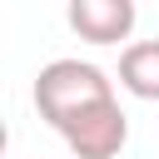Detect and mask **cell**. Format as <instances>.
I'll return each instance as SVG.
<instances>
[{"label":"cell","instance_id":"cell-3","mask_svg":"<svg viewBox=\"0 0 159 159\" xmlns=\"http://www.w3.org/2000/svg\"><path fill=\"white\" fill-rule=\"evenodd\" d=\"M70 30L89 45H119L134 30V0H70Z\"/></svg>","mask_w":159,"mask_h":159},{"label":"cell","instance_id":"cell-4","mask_svg":"<svg viewBox=\"0 0 159 159\" xmlns=\"http://www.w3.org/2000/svg\"><path fill=\"white\" fill-rule=\"evenodd\" d=\"M119 84L134 99H159V40H134L119 55Z\"/></svg>","mask_w":159,"mask_h":159},{"label":"cell","instance_id":"cell-2","mask_svg":"<svg viewBox=\"0 0 159 159\" xmlns=\"http://www.w3.org/2000/svg\"><path fill=\"white\" fill-rule=\"evenodd\" d=\"M60 134L75 159H114L129 144V114L119 109V99H99V104L80 109Z\"/></svg>","mask_w":159,"mask_h":159},{"label":"cell","instance_id":"cell-1","mask_svg":"<svg viewBox=\"0 0 159 159\" xmlns=\"http://www.w3.org/2000/svg\"><path fill=\"white\" fill-rule=\"evenodd\" d=\"M99 99H114V89H109V75L89 60H50L35 75V109L55 129H65L80 109H89Z\"/></svg>","mask_w":159,"mask_h":159}]
</instances>
